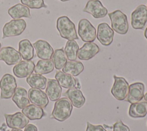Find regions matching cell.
Returning a JSON list of instances; mask_svg holds the SVG:
<instances>
[{
  "instance_id": "cell-1",
  "label": "cell",
  "mask_w": 147,
  "mask_h": 131,
  "mask_svg": "<svg viewBox=\"0 0 147 131\" xmlns=\"http://www.w3.org/2000/svg\"><path fill=\"white\" fill-rule=\"evenodd\" d=\"M56 28L62 38L68 40L79 38L74 23L67 16H61L57 18Z\"/></svg>"
},
{
  "instance_id": "cell-2",
  "label": "cell",
  "mask_w": 147,
  "mask_h": 131,
  "mask_svg": "<svg viewBox=\"0 0 147 131\" xmlns=\"http://www.w3.org/2000/svg\"><path fill=\"white\" fill-rule=\"evenodd\" d=\"M72 109V105L69 100L63 97L59 99L55 102L52 116L54 119L60 122H63L70 117Z\"/></svg>"
},
{
  "instance_id": "cell-3",
  "label": "cell",
  "mask_w": 147,
  "mask_h": 131,
  "mask_svg": "<svg viewBox=\"0 0 147 131\" xmlns=\"http://www.w3.org/2000/svg\"><path fill=\"white\" fill-rule=\"evenodd\" d=\"M111 20L113 30L120 34H125L129 30V23L127 16L119 10H115L108 14Z\"/></svg>"
},
{
  "instance_id": "cell-4",
  "label": "cell",
  "mask_w": 147,
  "mask_h": 131,
  "mask_svg": "<svg viewBox=\"0 0 147 131\" xmlns=\"http://www.w3.org/2000/svg\"><path fill=\"white\" fill-rule=\"evenodd\" d=\"M26 27V23L23 19L11 20L6 22L2 29V38L17 36L21 34Z\"/></svg>"
},
{
  "instance_id": "cell-5",
  "label": "cell",
  "mask_w": 147,
  "mask_h": 131,
  "mask_svg": "<svg viewBox=\"0 0 147 131\" xmlns=\"http://www.w3.org/2000/svg\"><path fill=\"white\" fill-rule=\"evenodd\" d=\"M17 88L16 78L11 74H5L0 80L1 99H9L11 98Z\"/></svg>"
},
{
  "instance_id": "cell-6",
  "label": "cell",
  "mask_w": 147,
  "mask_h": 131,
  "mask_svg": "<svg viewBox=\"0 0 147 131\" xmlns=\"http://www.w3.org/2000/svg\"><path fill=\"white\" fill-rule=\"evenodd\" d=\"M78 32L81 39L84 42H93L96 37V31L95 27L86 18L82 19L79 21Z\"/></svg>"
},
{
  "instance_id": "cell-7",
  "label": "cell",
  "mask_w": 147,
  "mask_h": 131,
  "mask_svg": "<svg viewBox=\"0 0 147 131\" xmlns=\"http://www.w3.org/2000/svg\"><path fill=\"white\" fill-rule=\"evenodd\" d=\"M114 83L111 89V93L115 99L123 101L126 99L129 90V83L123 77L114 75Z\"/></svg>"
},
{
  "instance_id": "cell-8",
  "label": "cell",
  "mask_w": 147,
  "mask_h": 131,
  "mask_svg": "<svg viewBox=\"0 0 147 131\" xmlns=\"http://www.w3.org/2000/svg\"><path fill=\"white\" fill-rule=\"evenodd\" d=\"M146 22L147 7L144 5H140L131 14V26L135 29H142Z\"/></svg>"
},
{
  "instance_id": "cell-9",
  "label": "cell",
  "mask_w": 147,
  "mask_h": 131,
  "mask_svg": "<svg viewBox=\"0 0 147 131\" xmlns=\"http://www.w3.org/2000/svg\"><path fill=\"white\" fill-rule=\"evenodd\" d=\"M6 125L11 129H22L29 123V119L22 112H16L13 114H5Z\"/></svg>"
},
{
  "instance_id": "cell-10",
  "label": "cell",
  "mask_w": 147,
  "mask_h": 131,
  "mask_svg": "<svg viewBox=\"0 0 147 131\" xmlns=\"http://www.w3.org/2000/svg\"><path fill=\"white\" fill-rule=\"evenodd\" d=\"M114 32L106 22H102L98 25L96 37L102 45H110L113 41Z\"/></svg>"
},
{
  "instance_id": "cell-11",
  "label": "cell",
  "mask_w": 147,
  "mask_h": 131,
  "mask_svg": "<svg viewBox=\"0 0 147 131\" xmlns=\"http://www.w3.org/2000/svg\"><path fill=\"white\" fill-rule=\"evenodd\" d=\"M83 11L90 14L95 18H103L108 13L107 9L99 0L88 1Z\"/></svg>"
},
{
  "instance_id": "cell-12",
  "label": "cell",
  "mask_w": 147,
  "mask_h": 131,
  "mask_svg": "<svg viewBox=\"0 0 147 131\" xmlns=\"http://www.w3.org/2000/svg\"><path fill=\"white\" fill-rule=\"evenodd\" d=\"M21 59L19 52L11 47H3L0 50V60L3 61L9 66L17 64Z\"/></svg>"
},
{
  "instance_id": "cell-13",
  "label": "cell",
  "mask_w": 147,
  "mask_h": 131,
  "mask_svg": "<svg viewBox=\"0 0 147 131\" xmlns=\"http://www.w3.org/2000/svg\"><path fill=\"white\" fill-rule=\"evenodd\" d=\"M145 86L142 83L136 82L129 86L126 101L130 103L140 102L144 95Z\"/></svg>"
},
{
  "instance_id": "cell-14",
  "label": "cell",
  "mask_w": 147,
  "mask_h": 131,
  "mask_svg": "<svg viewBox=\"0 0 147 131\" xmlns=\"http://www.w3.org/2000/svg\"><path fill=\"white\" fill-rule=\"evenodd\" d=\"M35 65L31 60H23L16 64L13 68L14 75L19 78L29 76L34 71Z\"/></svg>"
},
{
  "instance_id": "cell-15",
  "label": "cell",
  "mask_w": 147,
  "mask_h": 131,
  "mask_svg": "<svg viewBox=\"0 0 147 131\" xmlns=\"http://www.w3.org/2000/svg\"><path fill=\"white\" fill-rule=\"evenodd\" d=\"M36 51L37 56L42 60H50L53 53V49L51 45L43 40H38L33 44Z\"/></svg>"
},
{
  "instance_id": "cell-16",
  "label": "cell",
  "mask_w": 147,
  "mask_h": 131,
  "mask_svg": "<svg viewBox=\"0 0 147 131\" xmlns=\"http://www.w3.org/2000/svg\"><path fill=\"white\" fill-rule=\"evenodd\" d=\"M55 78L60 86L65 88L69 89L75 87L78 88H80V86L78 79L74 78V76L70 74L65 73L61 71H58L55 74Z\"/></svg>"
},
{
  "instance_id": "cell-17",
  "label": "cell",
  "mask_w": 147,
  "mask_h": 131,
  "mask_svg": "<svg viewBox=\"0 0 147 131\" xmlns=\"http://www.w3.org/2000/svg\"><path fill=\"white\" fill-rule=\"evenodd\" d=\"M28 95L30 102L41 107H45L49 103L46 93L40 89L31 88L29 90Z\"/></svg>"
},
{
  "instance_id": "cell-18",
  "label": "cell",
  "mask_w": 147,
  "mask_h": 131,
  "mask_svg": "<svg viewBox=\"0 0 147 131\" xmlns=\"http://www.w3.org/2000/svg\"><path fill=\"white\" fill-rule=\"evenodd\" d=\"M100 51L98 45L93 42L86 43L79 49L78 57L82 60H88L94 57Z\"/></svg>"
},
{
  "instance_id": "cell-19",
  "label": "cell",
  "mask_w": 147,
  "mask_h": 131,
  "mask_svg": "<svg viewBox=\"0 0 147 131\" xmlns=\"http://www.w3.org/2000/svg\"><path fill=\"white\" fill-rule=\"evenodd\" d=\"M62 88L56 79H48L45 93L51 101H56L60 99Z\"/></svg>"
},
{
  "instance_id": "cell-20",
  "label": "cell",
  "mask_w": 147,
  "mask_h": 131,
  "mask_svg": "<svg viewBox=\"0 0 147 131\" xmlns=\"http://www.w3.org/2000/svg\"><path fill=\"white\" fill-rule=\"evenodd\" d=\"M64 95L68 98L72 105L76 108H80L86 102V98L79 88L76 87L69 88Z\"/></svg>"
},
{
  "instance_id": "cell-21",
  "label": "cell",
  "mask_w": 147,
  "mask_h": 131,
  "mask_svg": "<svg viewBox=\"0 0 147 131\" xmlns=\"http://www.w3.org/2000/svg\"><path fill=\"white\" fill-rule=\"evenodd\" d=\"M12 101L21 109H22L30 103L27 91L21 87H17L12 97Z\"/></svg>"
},
{
  "instance_id": "cell-22",
  "label": "cell",
  "mask_w": 147,
  "mask_h": 131,
  "mask_svg": "<svg viewBox=\"0 0 147 131\" xmlns=\"http://www.w3.org/2000/svg\"><path fill=\"white\" fill-rule=\"evenodd\" d=\"M9 15L14 20L20 19V18H31L30 10L27 6L21 4L17 3L7 10Z\"/></svg>"
},
{
  "instance_id": "cell-23",
  "label": "cell",
  "mask_w": 147,
  "mask_h": 131,
  "mask_svg": "<svg viewBox=\"0 0 147 131\" xmlns=\"http://www.w3.org/2000/svg\"><path fill=\"white\" fill-rule=\"evenodd\" d=\"M147 114V102L142 101L131 103L129 110V115L132 118H143Z\"/></svg>"
},
{
  "instance_id": "cell-24",
  "label": "cell",
  "mask_w": 147,
  "mask_h": 131,
  "mask_svg": "<svg viewBox=\"0 0 147 131\" xmlns=\"http://www.w3.org/2000/svg\"><path fill=\"white\" fill-rule=\"evenodd\" d=\"M18 52L24 60H30L34 57L33 47L28 39H23L19 42Z\"/></svg>"
},
{
  "instance_id": "cell-25",
  "label": "cell",
  "mask_w": 147,
  "mask_h": 131,
  "mask_svg": "<svg viewBox=\"0 0 147 131\" xmlns=\"http://www.w3.org/2000/svg\"><path fill=\"white\" fill-rule=\"evenodd\" d=\"M22 113L29 120H40L45 115L42 107L34 104H29L22 109Z\"/></svg>"
},
{
  "instance_id": "cell-26",
  "label": "cell",
  "mask_w": 147,
  "mask_h": 131,
  "mask_svg": "<svg viewBox=\"0 0 147 131\" xmlns=\"http://www.w3.org/2000/svg\"><path fill=\"white\" fill-rule=\"evenodd\" d=\"M26 82L32 88L44 90L47 86V79L42 75L32 74L27 77Z\"/></svg>"
},
{
  "instance_id": "cell-27",
  "label": "cell",
  "mask_w": 147,
  "mask_h": 131,
  "mask_svg": "<svg viewBox=\"0 0 147 131\" xmlns=\"http://www.w3.org/2000/svg\"><path fill=\"white\" fill-rule=\"evenodd\" d=\"M84 70L83 63L79 61H67L64 67L62 68V71L70 74L73 76H77Z\"/></svg>"
},
{
  "instance_id": "cell-28",
  "label": "cell",
  "mask_w": 147,
  "mask_h": 131,
  "mask_svg": "<svg viewBox=\"0 0 147 131\" xmlns=\"http://www.w3.org/2000/svg\"><path fill=\"white\" fill-rule=\"evenodd\" d=\"M52 61L56 70L62 69L67 62V57L63 48L57 49L52 56Z\"/></svg>"
},
{
  "instance_id": "cell-29",
  "label": "cell",
  "mask_w": 147,
  "mask_h": 131,
  "mask_svg": "<svg viewBox=\"0 0 147 131\" xmlns=\"http://www.w3.org/2000/svg\"><path fill=\"white\" fill-rule=\"evenodd\" d=\"M54 64L51 60H39L35 66L34 71L36 74L42 75L52 72L54 70Z\"/></svg>"
},
{
  "instance_id": "cell-30",
  "label": "cell",
  "mask_w": 147,
  "mask_h": 131,
  "mask_svg": "<svg viewBox=\"0 0 147 131\" xmlns=\"http://www.w3.org/2000/svg\"><path fill=\"white\" fill-rule=\"evenodd\" d=\"M79 49V45L75 40H68L64 48V52L67 59L69 61L76 60L78 57V52Z\"/></svg>"
},
{
  "instance_id": "cell-31",
  "label": "cell",
  "mask_w": 147,
  "mask_h": 131,
  "mask_svg": "<svg viewBox=\"0 0 147 131\" xmlns=\"http://www.w3.org/2000/svg\"><path fill=\"white\" fill-rule=\"evenodd\" d=\"M22 5L30 9H39L42 7H47L44 0H20Z\"/></svg>"
},
{
  "instance_id": "cell-32",
  "label": "cell",
  "mask_w": 147,
  "mask_h": 131,
  "mask_svg": "<svg viewBox=\"0 0 147 131\" xmlns=\"http://www.w3.org/2000/svg\"><path fill=\"white\" fill-rule=\"evenodd\" d=\"M113 131H130V129L122 121H118L113 125Z\"/></svg>"
},
{
  "instance_id": "cell-33",
  "label": "cell",
  "mask_w": 147,
  "mask_h": 131,
  "mask_svg": "<svg viewBox=\"0 0 147 131\" xmlns=\"http://www.w3.org/2000/svg\"><path fill=\"white\" fill-rule=\"evenodd\" d=\"M86 131H107L104 127L101 125H94L87 122V128Z\"/></svg>"
},
{
  "instance_id": "cell-34",
  "label": "cell",
  "mask_w": 147,
  "mask_h": 131,
  "mask_svg": "<svg viewBox=\"0 0 147 131\" xmlns=\"http://www.w3.org/2000/svg\"><path fill=\"white\" fill-rule=\"evenodd\" d=\"M24 131H37V128L33 124H28L25 127Z\"/></svg>"
},
{
  "instance_id": "cell-35",
  "label": "cell",
  "mask_w": 147,
  "mask_h": 131,
  "mask_svg": "<svg viewBox=\"0 0 147 131\" xmlns=\"http://www.w3.org/2000/svg\"><path fill=\"white\" fill-rule=\"evenodd\" d=\"M7 125L5 124V123H3L2 124V126L0 127V130H2V131H9L8 129H7Z\"/></svg>"
},
{
  "instance_id": "cell-36",
  "label": "cell",
  "mask_w": 147,
  "mask_h": 131,
  "mask_svg": "<svg viewBox=\"0 0 147 131\" xmlns=\"http://www.w3.org/2000/svg\"><path fill=\"white\" fill-rule=\"evenodd\" d=\"M144 36H145V38L147 39V27H146V28L145 30V32H144Z\"/></svg>"
},
{
  "instance_id": "cell-37",
  "label": "cell",
  "mask_w": 147,
  "mask_h": 131,
  "mask_svg": "<svg viewBox=\"0 0 147 131\" xmlns=\"http://www.w3.org/2000/svg\"><path fill=\"white\" fill-rule=\"evenodd\" d=\"M144 100L147 102V93L144 95Z\"/></svg>"
},
{
  "instance_id": "cell-38",
  "label": "cell",
  "mask_w": 147,
  "mask_h": 131,
  "mask_svg": "<svg viewBox=\"0 0 147 131\" xmlns=\"http://www.w3.org/2000/svg\"><path fill=\"white\" fill-rule=\"evenodd\" d=\"M11 131H22V130L20 129H12V130H11Z\"/></svg>"
},
{
  "instance_id": "cell-39",
  "label": "cell",
  "mask_w": 147,
  "mask_h": 131,
  "mask_svg": "<svg viewBox=\"0 0 147 131\" xmlns=\"http://www.w3.org/2000/svg\"><path fill=\"white\" fill-rule=\"evenodd\" d=\"M60 1H61L62 2H65V1H70V0H60Z\"/></svg>"
},
{
  "instance_id": "cell-40",
  "label": "cell",
  "mask_w": 147,
  "mask_h": 131,
  "mask_svg": "<svg viewBox=\"0 0 147 131\" xmlns=\"http://www.w3.org/2000/svg\"><path fill=\"white\" fill-rule=\"evenodd\" d=\"M1 43H0V50H1Z\"/></svg>"
},
{
  "instance_id": "cell-41",
  "label": "cell",
  "mask_w": 147,
  "mask_h": 131,
  "mask_svg": "<svg viewBox=\"0 0 147 131\" xmlns=\"http://www.w3.org/2000/svg\"><path fill=\"white\" fill-rule=\"evenodd\" d=\"M146 7H147V6H146Z\"/></svg>"
}]
</instances>
